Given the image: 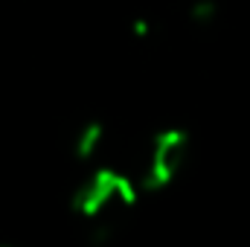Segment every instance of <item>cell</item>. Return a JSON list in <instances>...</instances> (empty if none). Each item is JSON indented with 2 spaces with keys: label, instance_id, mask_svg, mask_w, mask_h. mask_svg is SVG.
<instances>
[{
  "label": "cell",
  "instance_id": "obj_1",
  "mask_svg": "<svg viewBox=\"0 0 250 247\" xmlns=\"http://www.w3.org/2000/svg\"><path fill=\"white\" fill-rule=\"evenodd\" d=\"M137 204V184L114 169H96L73 195L76 215L99 236H111Z\"/></svg>",
  "mask_w": 250,
  "mask_h": 247
},
{
  "label": "cell",
  "instance_id": "obj_2",
  "mask_svg": "<svg viewBox=\"0 0 250 247\" xmlns=\"http://www.w3.org/2000/svg\"><path fill=\"white\" fill-rule=\"evenodd\" d=\"M189 151H192V140L187 131L181 128H166L154 137L146 166H143V186L146 189H163V186L175 184L178 175L187 169Z\"/></svg>",
  "mask_w": 250,
  "mask_h": 247
},
{
  "label": "cell",
  "instance_id": "obj_3",
  "mask_svg": "<svg viewBox=\"0 0 250 247\" xmlns=\"http://www.w3.org/2000/svg\"><path fill=\"white\" fill-rule=\"evenodd\" d=\"M105 145V128L99 123H87L79 128L76 140H73V151L79 160H93Z\"/></svg>",
  "mask_w": 250,
  "mask_h": 247
},
{
  "label": "cell",
  "instance_id": "obj_4",
  "mask_svg": "<svg viewBox=\"0 0 250 247\" xmlns=\"http://www.w3.org/2000/svg\"><path fill=\"white\" fill-rule=\"evenodd\" d=\"M215 15H218V0H192V6H189V18H192V23L207 26V23L215 21Z\"/></svg>",
  "mask_w": 250,
  "mask_h": 247
}]
</instances>
